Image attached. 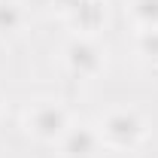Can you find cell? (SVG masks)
I'll return each instance as SVG.
<instances>
[{
  "label": "cell",
  "mask_w": 158,
  "mask_h": 158,
  "mask_svg": "<svg viewBox=\"0 0 158 158\" xmlns=\"http://www.w3.org/2000/svg\"><path fill=\"white\" fill-rule=\"evenodd\" d=\"M100 140L106 149H140L149 140V118L137 106H110L98 122Z\"/></svg>",
  "instance_id": "6da1fadb"
},
{
  "label": "cell",
  "mask_w": 158,
  "mask_h": 158,
  "mask_svg": "<svg viewBox=\"0 0 158 158\" xmlns=\"http://www.w3.org/2000/svg\"><path fill=\"white\" fill-rule=\"evenodd\" d=\"M70 125H73L70 110L55 98H37L21 110V128H24L27 137H34L37 143L58 146Z\"/></svg>",
  "instance_id": "7a4b0ae2"
},
{
  "label": "cell",
  "mask_w": 158,
  "mask_h": 158,
  "mask_svg": "<svg viewBox=\"0 0 158 158\" xmlns=\"http://www.w3.org/2000/svg\"><path fill=\"white\" fill-rule=\"evenodd\" d=\"M64 67L79 79H98L106 70V46L91 34H73L61 46Z\"/></svg>",
  "instance_id": "3957f363"
},
{
  "label": "cell",
  "mask_w": 158,
  "mask_h": 158,
  "mask_svg": "<svg viewBox=\"0 0 158 158\" xmlns=\"http://www.w3.org/2000/svg\"><path fill=\"white\" fill-rule=\"evenodd\" d=\"M103 149L106 146L100 140V131L91 122H73L58 143L61 158H100Z\"/></svg>",
  "instance_id": "277c9868"
},
{
  "label": "cell",
  "mask_w": 158,
  "mask_h": 158,
  "mask_svg": "<svg viewBox=\"0 0 158 158\" xmlns=\"http://www.w3.org/2000/svg\"><path fill=\"white\" fill-rule=\"evenodd\" d=\"M67 24L73 27V34H91L98 37L106 24V0H82L70 15H64Z\"/></svg>",
  "instance_id": "5b68a950"
},
{
  "label": "cell",
  "mask_w": 158,
  "mask_h": 158,
  "mask_svg": "<svg viewBox=\"0 0 158 158\" xmlns=\"http://www.w3.org/2000/svg\"><path fill=\"white\" fill-rule=\"evenodd\" d=\"M27 24L24 0H0V37H15Z\"/></svg>",
  "instance_id": "8992f818"
},
{
  "label": "cell",
  "mask_w": 158,
  "mask_h": 158,
  "mask_svg": "<svg viewBox=\"0 0 158 158\" xmlns=\"http://www.w3.org/2000/svg\"><path fill=\"white\" fill-rule=\"evenodd\" d=\"M128 19L137 31L158 27V0H128Z\"/></svg>",
  "instance_id": "52a82bcc"
},
{
  "label": "cell",
  "mask_w": 158,
  "mask_h": 158,
  "mask_svg": "<svg viewBox=\"0 0 158 158\" xmlns=\"http://www.w3.org/2000/svg\"><path fill=\"white\" fill-rule=\"evenodd\" d=\"M134 55L149 67H158V27L134 31Z\"/></svg>",
  "instance_id": "ba28073f"
},
{
  "label": "cell",
  "mask_w": 158,
  "mask_h": 158,
  "mask_svg": "<svg viewBox=\"0 0 158 158\" xmlns=\"http://www.w3.org/2000/svg\"><path fill=\"white\" fill-rule=\"evenodd\" d=\"M79 3H82V0H52V6H55V9H58L61 15H70V12H73V9H76Z\"/></svg>",
  "instance_id": "9c48e42d"
}]
</instances>
